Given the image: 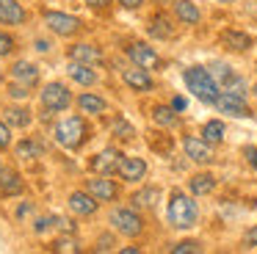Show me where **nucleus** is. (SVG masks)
I'll use <instances>...</instances> for the list:
<instances>
[{"mask_svg":"<svg viewBox=\"0 0 257 254\" xmlns=\"http://www.w3.org/2000/svg\"><path fill=\"white\" fill-rule=\"evenodd\" d=\"M166 218H169V224H172L174 229H191V226L196 224V218H199V207H196V202L188 196V193L174 191L172 196H169Z\"/></svg>","mask_w":257,"mask_h":254,"instance_id":"f257e3e1","label":"nucleus"},{"mask_svg":"<svg viewBox=\"0 0 257 254\" xmlns=\"http://www.w3.org/2000/svg\"><path fill=\"white\" fill-rule=\"evenodd\" d=\"M185 86H188V91L194 94L196 99H202V102H207V105H216L218 83H216V77H213L210 69H205V66H188V69H185Z\"/></svg>","mask_w":257,"mask_h":254,"instance_id":"f03ea898","label":"nucleus"},{"mask_svg":"<svg viewBox=\"0 0 257 254\" xmlns=\"http://www.w3.org/2000/svg\"><path fill=\"white\" fill-rule=\"evenodd\" d=\"M53 136H56V141L64 149H80L86 144V138H89V124H86L83 116H67V119H61L56 124Z\"/></svg>","mask_w":257,"mask_h":254,"instance_id":"7ed1b4c3","label":"nucleus"},{"mask_svg":"<svg viewBox=\"0 0 257 254\" xmlns=\"http://www.w3.org/2000/svg\"><path fill=\"white\" fill-rule=\"evenodd\" d=\"M39 102L47 113H58V110H67L69 105H72V94H69V88L64 86V83L53 80V83H45V88H42V94H39Z\"/></svg>","mask_w":257,"mask_h":254,"instance_id":"20e7f679","label":"nucleus"},{"mask_svg":"<svg viewBox=\"0 0 257 254\" xmlns=\"http://www.w3.org/2000/svg\"><path fill=\"white\" fill-rule=\"evenodd\" d=\"M42 17H45V25L64 39H72L83 31V22L72 14H64V11H42Z\"/></svg>","mask_w":257,"mask_h":254,"instance_id":"39448f33","label":"nucleus"},{"mask_svg":"<svg viewBox=\"0 0 257 254\" xmlns=\"http://www.w3.org/2000/svg\"><path fill=\"white\" fill-rule=\"evenodd\" d=\"M111 224L116 226V232H122V235L127 237H139L141 232H144V221H141V215L136 213L133 207H119L111 213Z\"/></svg>","mask_w":257,"mask_h":254,"instance_id":"423d86ee","label":"nucleus"},{"mask_svg":"<svg viewBox=\"0 0 257 254\" xmlns=\"http://www.w3.org/2000/svg\"><path fill=\"white\" fill-rule=\"evenodd\" d=\"M124 155L119 152V149H102L100 155H94V158L89 160V169L94 171V174H116L119 171V163H122Z\"/></svg>","mask_w":257,"mask_h":254,"instance_id":"0eeeda50","label":"nucleus"},{"mask_svg":"<svg viewBox=\"0 0 257 254\" xmlns=\"http://www.w3.org/2000/svg\"><path fill=\"white\" fill-rule=\"evenodd\" d=\"M216 108L221 110V113H229V116H235V119H251V108L243 102V97H238V94H232V91H224V94H218V99H216Z\"/></svg>","mask_w":257,"mask_h":254,"instance_id":"6e6552de","label":"nucleus"},{"mask_svg":"<svg viewBox=\"0 0 257 254\" xmlns=\"http://www.w3.org/2000/svg\"><path fill=\"white\" fill-rule=\"evenodd\" d=\"M127 55L136 66H141V69H158V66H161V58H158L155 47H150V44H144V42H133L127 47Z\"/></svg>","mask_w":257,"mask_h":254,"instance_id":"1a4fd4ad","label":"nucleus"},{"mask_svg":"<svg viewBox=\"0 0 257 254\" xmlns=\"http://www.w3.org/2000/svg\"><path fill=\"white\" fill-rule=\"evenodd\" d=\"M183 149L185 155H188L194 163H210L213 160V152H210V144L205 141V138H196V136H185L183 138Z\"/></svg>","mask_w":257,"mask_h":254,"instance_id":"9d476101","label":"nucleus"},{"mask_svg":"<svg viewBox=\"0 0 257 254\" xmlns=\"http://www.w3.org/2000/svg\"><path fill=\"white\" fill-rule=\"evenodd\" d=\"M86 191L94 193L100 202H111V199H116L119 188H116V182H113L108 174H97L94 180H86Z\"/></svg>","mask_w":257,"mask_h":254,"instance_id":"9b49d317","label":"nucleus"},{"mask_svg":"<svg viewBox=\"0 0 257 254\" xmlns=\"http://www.w3.org/2000/svg\"><path fill=\"white\" fill-rule=\"evenodd\" d=\"M97 207H100V199L94 196V193H89L83 188V191H72L69 193V210L78 215H94Z\"/></svg>","mask_w":257,"mask_h":254,"instance_id":"f8f14e48","label":"nucleus"},{"mask_svg":"<svg viewBox=\"0 0 257 254\" xmlns=\"http://www.w3.org/2000/svg\"><path fill=\"white\" fill-rule=\"evenodd\" d=\"M116 174L122 177L124 182H139V180H144V174H147V163L141 158H122Z\"/></svg>","mask_w":257,"mask_h":254,"instance_id":"ddd939ff","label":"nucleus"},{"mask_svg":"<svg viewBox=\"0 0 257 254\" xmlns=\"http://www.w3.org/2000/svg\"><path fill=\"white\" fill-rule=\"evenodd\" d=\"M69 61H80V64H100L102 61V50L100 47H94V44H86V42H80V44H72L69 47Z\"/></svg>","mask_w":257,"mask_h":254,"instance_id":"4468645a","label":"nucleus"},{"mask_svg":"<svg viewBox=\"0 0 257 254\" xmlns=\"http://www.w3.org/2000/svg\"><path fill=\"white\" fill-rule=\"evenodd\" d=\"M25 9L23 3H17V0H0V22L3 25H23L25 22Z\"/></svg>","mask_w":257,"mask_h":254,"instance_id":"2eb2a0df","label":"nucleus"},{"mask_svg":"<svg viewBox=\"0 0 257 254\" xmlns=\"http://www.w3.org/2000/svg\"><path fill=\"white\" fill-rule=\"evenodd\" d=\"M122 77H124V83H127L133 91H150L152 88V77H150V69H141V66H130V69H124L122 72Z\"/></svg>","mask_w":257,"mask_h":254,"instance_id":"dca6fc26","label":"nucleus"},{"mask_svg":"<svg viewBox=\"0 0 257 254\" xmlns=\"http://www.w3.org/2000/svg\"><path fill=\"white\" fill-rule=\"evenodd\" d=\"M12 77L17 83H23V86L34 88L36 83H39V69H36L34 64H28V61H17V64L12 66Z\"/></svg>","mask_w":257,"mask_h":254,"instance_id":"f3484780","label":"nucleus"},{"mask_svg":"<svg viewBox=\"0 0 257 254\" xmlns=\"http://www.w3.org/2000/svg\"><path fill=\"white\" fill-rule=\"evenodd\" d=\"M69 77L80 86H94L97 72L91 69V64H80V61H69Z\"/></svg>","mask_w":257,"mask_h":254,"instance_id":"a211bd4d","label":"nucleus"},{"mask_svg":"<svg viewBox=\"0 0 257 254\" xmlns=\"http://www.w3.org/2000/svg\"><path fill=\"white\" fill-rule=\"evenodd\" d=\"M23 188H25V182L17 171L3 169V174H0V196H17V193H23Z\"/></svg>","mask_w":257,"mask_h":254,"instance_id":"6ab92c4d","label":"nucleus"},{"mask_svg":"<svg viewBox=\"0 0 257 254\" xmlns=\"http://www.w3.org/2000/svg\"><path fill=\"white\" fill-rule=\"evenodd\" d=\"M221 42L227 44L229 50H235V53H243V50H249L251 44H254V39H251L249 33H243V31H224Z\"/></svg>","mask_w":257,"mask_h":254,"instance_id":"aec40b11","label":"nucleus"},{"mask_svg":"<svg viewBox=\"0 0 257 254\" xmlns=\"http://www.w3.org/2000/svg\"><path fill=\"white\" fill-rule=\"evenodd\" d=\"M188 188L194 196H207V193H213V188H216V177L207 174V171H202V174H194L188 180Z\"/></svg>","mask_w":257,"mask_h":254,"instance_id":"412c9836","label":"nucleus"},{"mask_svg":"<svg viewBox=\"0 0 257 254\" xmlns=\"http://www.w3.org/2000/svg\"><path fill=\"white\" fill-rule=\"evenodd\" d=\"M174 14H177V20L183 22V25H196L199 22V9H196L191 0H174Z\"/></svg>","mask_w":257,"mask_h":254,"instance_id":"4be33fe9","label":"nucleus"},{"mask_svg":"<svg viewBox=\"0 0 257 254\" xmlns=\"http://www.w3.org/2000/svg\"><path fill=\"white\" fill-rule=\"evenodd\" d=\"M78 108H80V113H105L108 102L102 97H97V94L86 91L78 97Z\"/></svg>","mask_w":257,"mask_h":254,"instance_id":"5701e85b","label":"nucleus"},{"mask_svg":"<svg viewBox=\"0 0 257 254\" xmlns=\"http://www.w3.org/2000/svg\"><path fill=\"white\" fill-rule=\"evenodd\" d=\"M150 36H155V39H172L174 36L172 20H169L166 14H155L150 20Z\"/></svg>","mask_w":257,"mask_h":254,"instance_id":"b1692460","label":"nucleus"},{"mask_svg":"<svg viewBox=\"0 0 257 254\" xmlns=\"http://www.w3.org/2000/svg\"><path fill=\"white\" fill-rule=\"evenodd\" d=\"M202 138L207 144H221L224 141V121L221 119H210L205 127H202Z\"/></svg>","mask_w":257,"mask_h":254,"instance_id":"393cba45","label":"nucleus"},{"mask_svg":"<svg viewBox=\"0 0 257 254\" xmlns=\"http://www.w3.org/2000/svg\"><path fill=\"white\" fill-rule=\"evenodd\" d=\"M3 116H6V121L12 127H28L31 124V110L28 108H17V105H14V108L3 110Z\"/></svg>","mask_w":257,"mask_h":254,"instance_id":"a878e982","label":"nucleus"},{"mask_svg":"<svg viewBox=\"0 0 257 254\" xmlns=\"http://www.w3.org/2000/svg\"><path fill=\"white\" fill-rule=\"evenodd\" d=\"M152 119L161 127H172V124H177V110L169 108V105H155L152 108Z\"/></svg>","mask_w":257,"mask_h":254,"instance_id":"bb28decb","label":"nucleus"},{"mask_svg":"<svg viewBox=\"0 0 257 254\" xmlns=\"http://www.w3.org/2000/svg\"><path fill=\"white\" fill-rule=\"evenodd\" d=\"M42 155H45V149L36 141H31V138H25L23 144H17V158L20 160H34V158H42Z\"/></svg>","mask_w":257,"mask_h":254,"instance_id":"cd10ccee","label":"nucleus"},{"mask_svg":"<svg viewBox=\"0 0 257 254\" xmlns=\"http://www.w3.org/2000/svg\"><path fill=\"white\" fill-rule=\"evenodd\" d=\"M130 202H133V207H155L158 188H144V191L133 193V196H130Z\"/></svg>","mask_w":257,"mask_h":254,"instance_id":"c85d7f7f","label":"nucleus"},{"mask_svg":"<svg viewBox=\"0 0 257 254\" xmlns=\"http://www.w3.org/2000/svg\"><path fill=\"white\" fill-rule=\"evenodd\" d=\"M111 130H113V136H116V138H124V141L136 136L133 124H127V121H124V119H116V121H113V124H111Z\"/></svg>","mask_w":257,"mask_h":254,"instance_id":"c756f323","label":"nucleus"},{"mask_svg":"<svg viewBox=\"0 0 257 254\" xmlns=\"http://www.w3.org/2000/svg\"><path fill=\"white\" fill-rule=\"evenodd\" d=\"M213 77H216V83H221V86H227V83L235 77V72L229 69L227 64H213Z\"/></svg>","mask_w":257,"mask_h":254,"instance_id":"7c9ffc66","label":"nucleus"},{"mask_svg":"<svg viewBox=\"0 0 257 254\" xmlns=\"http://www.w3.org/2000/svg\"><path fill=\"white\" fill-rule=\"evenodd\" d=\"M196 251H202L199 240H180L172 246V254H196Z\"/></svg>","mask_w":257,"mask_h":254,"instance_id":"2f4dec72","label":"nucleus"},{"mask_svg":"<svg viewBox=\"0 0 257 254\" xmlns=\"http://www.w3.org/2000/svg\"><path fill=\"white\" fill-rule=\"evenodd\" d=\"M50 251H80V246L75 237H61V240H56L50 246Z\"/></svg>","mask_w":257,"mask_h":254,"instance_id":"473e14b6","label":"nucleus"},{"mask_svg":"<svg viewBox=\"0 0 257 254\" xmlns=\"http://www.w3.org/2000/svg\"><path fill=\"white\" fill-rule=\"evenodd\" d=\"M12 147V124L9 121H0V152Z\"/></svg>","mask_w":257,"mask_h":254,"instance_id":"72a5a7b5","label":"nucleus"},{"mask_svg":"<svg viewBox=\"0 0 257 254\" xmlns=\"http://www.w3.org/2000/svg\"><path fill=\"white\" fill-rule=\"evenodd\" d=\"M12 53H14V39L6 31H0V58L3 55H12Z\"/></svg>","mask_w":257,"mask_h":254,"instance_id":"f704fd0d","label":"nucleus"},{"mask_svg":"<svg viewBox=\"0 0 257 254\" xmlns=\"http://www.w3.org/2000/svg\"><path fill=\"white\" fill-rule=\"evenodd\" d=\"M9 94H12L14 99H28L31 88H28V86H23V83H17V80H14L12 86H9Z\"/></svg>","mask_w":257,"mask_h":254,"instance_id":"c9c22d12","label":"nucleus"},{"mask_svg":"<svg viewBox=\"0 0 257 254\" xmlns=\"http://www.w3.org/2000/svg\"><path fill=\"white\" fill-rule=\"evenodd\" d=\"M58 221H61V218H58V215H45V218H36L34 229H36V232H47V229H50L53 224H58Z\"/></svg>","mask_w":257,"mask_h":254,"instance_id":"e433bc0d","label":"nucleus"},{"mask_svg":"<svg viewBox=\"0 0 257 254\" xmlns=\"http://www.w3.org/2000/svg\"><path fill=\"white\" fill-rule=\"evenodd\" d=\"M116 246V240H113V235H100V240H97V251H108V248Z\"/></svg>","mask_w":257,"mask_h":254,"instance_id":"4c0bfd02","label":"nucleus"},{"mask_svg":"<svg viewBox=\"0 0 257 254\" xmlns=\"http://www.w3.org/2000/svg\"><path fill=\"white\" fill-rule=\"evenodd\" d=\"M243 155H246V160H249V166L257 171V149H254V147H246Z\"/></svg>","mask_w":257,"mask_h":254,"instance_id":"58836bf2","label":"nucleus"},{"mask_svg":"<svg viewBox=\"0 0 257 254\" xmlns=\"http://www.w3.org/2000/svg\"><path fill=\"white\" fill-rule=\"evenodd\" d=\"M243 243H246V246H257V224H254V226H251V229L243 235Z\"/></svg>","mask_w":257,"mask_h":254,"instance_id":"ea45409f","label":"nucleus"},{"mask_svg":"<svg viewBox=\"0 0 257 254\" xmlns=\"http://www.w3.org/2000/svg\"><path fill=\"white\" fill-rule=\"evenodd\" d=\"M119 6H124V9H141L144 6V0H116Z\"/></svg>","mask_w":257,"mask_h":254,"instance_id":"a19ab883","label":"nucleus"},{"mask_svg":"<svg viewBox=\"0 0 257 254\" xmlns=\"http://www.w3.org/2000/svg\"><path fill=\"white\" fill-rule=\"evenodd\" d=\"M31 210H34V204H31V202H25V204H20V207H17V218H23V215H28V213H31Z\"/></svg>","mask_w":257,"mask_h":254,"instance_id":"79ce46f5","label":"nucleus"},{"mask_svg":"<svg viewBox=\"0 0 257 254\" xmlns=\"http://www.w3.org/2000/svg\"><path fill=\"white\" fill-rule=\"evenodd\" d=\"M86 6H91V9H105V6H111V0H86Z\"/></svg>","mask_w":257,"mask_h":254,"instance_id":"37998d69","label":"nucleus"},{"mask_svg":"<svg viewBox=\"0 0 257 254\" xmlns=\"http://www.w3.org/2000/svg\"><path fill=\"white\" fill-rule=\"evenodd\" d=\"M185 105H188V102H185V97H174L172 99V108L174 110H185Z\"/></svg>","mask_w":257,"mask_h":254,"instance_id":"c03bdc74","label":"nucleus"},{"mask_svg":"<svg viewBox=\"0 0 257 254\" xmlns=\"http://www.w3.org/2000/svg\"><path fill=\"white\" fill-rule=\"evenodd\" d=\"M36 50H39V53H47V50H50V42H36Z\"/></svg>","mask_w":257,"mask_h":254,"instance_id":"a18cd8bd","label":"nucleus"},{"mask_svg":"<svg viewBox=\"0 0 257 254\" xmlns=\"http://www.w3.org/2000/svg\"><path fill=\"white\" fill-rule=\"evenodd\" d=\"M218 3H232V0H218Z\"/></svg>","mask_w":257,"mask_h":254,"instance_id":"49530a36","label":"nucleus"},{"mask_svg":"<svg viewBox=\"0 0 257 254\" xmlns=\"http://www.w3.org/2000/svg\"><path fill=\"white\" fill-rule=\"evenodd\" d=\"M0 174H3V163H0Z\"/></svg>","mask_w":257,"mask_h":254,"instance_id":"de8ad7c7","label":"nucleus"},{"mask_svg":"<svg viewBox=\"0 0 257 254\" xmlns=\"http://www.w3.org/2000/svg\"><path fill=\"white\" fill-rule=\"evenodd\" d=\"M0 80H3V69H0Z\"/></svg>","mask_w":257,"mask_h":254,"instance_id":"09e8293b","label":"nucleus"}]
</instances>
